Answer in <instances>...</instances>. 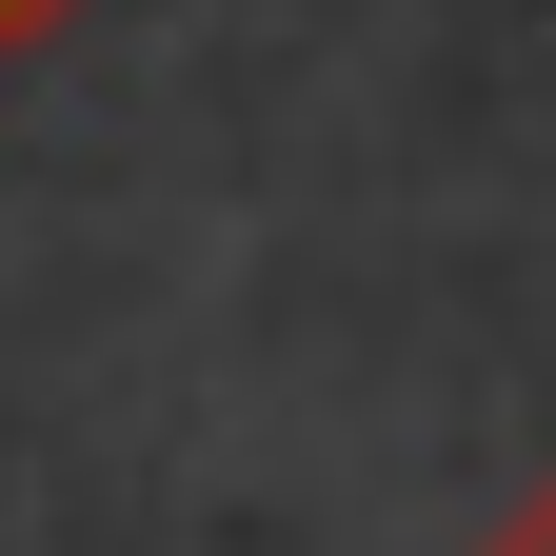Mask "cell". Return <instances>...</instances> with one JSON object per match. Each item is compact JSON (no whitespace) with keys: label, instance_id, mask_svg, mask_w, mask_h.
<instances>
[{"label":"cell","instance_id":"cell-2","mask_svg":"<svg viewBox=\"0 0 556 556\" xmlns=\"http://www.w3.org/2000/svg\"><path fill=\"white\" fill-rule=\"evenodd\" d=\"M60 21H80V0H0V60H21V40H60Z\"/></svg>","mask_w":556,"mask_h":556},{"label":"cell","instance_id":"cell-1","mask_svg":"<svg viewBox=\"0 0 556 556\" xmlns=\"http://www.w3.org/2000/svg\"><path fill=\"white\" fill-rule=\"evenodd\" d=\"M477 556H556V477H536V497H517L497 536H477Z\"/></svg>","mask_w":556,"mask_h":556}]
</instances>
